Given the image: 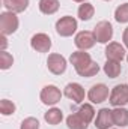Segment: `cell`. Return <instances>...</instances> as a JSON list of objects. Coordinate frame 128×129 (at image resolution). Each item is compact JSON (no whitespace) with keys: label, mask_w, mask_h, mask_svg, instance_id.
<instances>
[{"label":"cell","mask_w":128,"mask_h":129,"mask_svg":"<svg viewBox=\"0 0 128 129\" xmlns=\"http://www.w3.org/2000/svg\"><path fill=\"white\" fill-rule=\"evenodd\" d=\"M95 35L94 32H88V30H83L75 36V47L80 48V50H89L95 45Z\"/></svg>","instance_id":"obj_9"},{"label":"cell","mask_w":128,"mask_h":129,"mask_svg":"<svg viewBox=\"0 0 128 129\" xmlns=\"http://www.w3.org/2000/svg\"><path fill=\"white\" fill-rule=\"evenodd\" d=\"M0 111H2V114H3V116L14 114V111H15V105H14L11 101H8V99H3V101L0 102Z\"/></svg>","instance_id":"obj_23"},{"label":"cell","mask_w":128,"mask_h":129,"mask_svg":"<svg viewBox=\"0 0 128 129\" xmlns=\"http://www.w3.org/2000/svg\"><path fill=\"white\" fill-rule=\"evenodd\" d=\"M62 93L56 86H45L41 92V101L45 105H54L60 101Z\"/></svg>","instance_id":"obj_7"},{"label":"cell","mask_w":128,"mask_h":129,"mask_svg":"<svg viewBox=\"0 0 128 129\" xmlns=\"http://www.w3.org/2000/svg\"><path fill=\"white\" fill-rule=\"evenodd\" d=\"M3 5L9 12H23L29 6V0H3Z\"/></svg>","instance_id":"obj_16"},{"label":"cell","mask_w":128,"mask_h":129,"mask_svg":"<svg viewBox=\"0 0 128 129\" xmlns=\"http://www.w3.org/2000/svg\"><path fill=\"white\" fill-rule=\"evenodd\" d=\"M127 60H128V56H127Z\"/></svg>","instance_id":"obj_28"},{"label":"cell","mask_w":128,"mask_h":129,"mask_svg":"<svg viewBox=\"0 0 128 129\" xmlns=\"http://www.w3.org/2000/svg\"><path fill=\"white\" fill-rule=\"evenodd\" d=\"M113 116H112V111L109 108H102L98 111V116H96L95 120V126L96 129H109L110 126H113Z\"/></svg>","instance_id":"obj_12"},{"label":"cell","mask_w":128,"mask_h":129,"mask_svg":"<svg viewBox=\"0 0 128 129\" xmlns=\"http://www.w3.org/2000/svg\"><path fill=\"white\" fill-rule=\"evenodd\" d=\"M66 125H68V128L69 129H86L89 123H88V122L78 114V113H74V114L68 116V119H66Z\"/></svg>","instance_id":"obj_15"},{"label":"cell","mask_w":128,"mask_h":129,"mask_svg":"<svg viewBox=\"0 0 128 129\" xmlns=\"http://www.w3.org/2000/svg\"><path fill=\"white\" fill-rule=\"evenodd\" d=\"M21 129H39V122L33 117H27V119L23 120Z\"/></svg>","instance_id":"obj_25"},{"label":"cell","mask_w":128,"mask_h":129,"mask_svg":"<svg viewBox=\"0 0 128 129\" xmlns=\"http://www.w3.org/2000/svg\"><path fill=\"white\" fill-rule=\"evenodd\" d=\"M62 111L57 108H51L48 113H45V122L50 125H59L62 122Z\"/></svg>","instance_id":"obj_20"},{"label":"cell","mask_w":128,"mask_h":129,"mask_svg":"<svg viewBox=\"0 0 128 129\" xmlns=\"http://www.w3.org/2000/svg\"><path fill=\"white\" fill-rule=\"evenodd\" d=\"M30 45L35 51L38 53H47L51 48V39L45 33H36L30 39Z\"/></svg>","instance_id":"obj_6"},{"label":"cell","mask_w":128,"mask_h":129,"mask_svg":"<svg viewBox=\"0 0 128 129\" xmlns=\"http://www.w3.org/2000/svg\"><path fill=\"white\" fill-rule=\"evenodd\" d=\"M69 60H71V63L74 64V68H75V71H77V74L80 77L91 78V77L96 75L98 71H99V66L95 62H92L91 56L88 53H84V51H75V53H72L71 57H69Z\"/></svg>","instance_id":"obj_1"},{"label":"cell","mask_w":128,"mask_h":129,"mask_svg":"<svg viewBox=\"0 0 128 129\" xmlns=\"http://www.w3.org/2000/svg\"><path fill=\"white\" fill-rule=\"evenodd\" d=\"M110 104L113 107H124L128 104V86L127 84H118L112 93H110Z\"/></svg>","instance_id":"obj_3"},{"label":"cell","mask_w":128,"mask_h":129,"mask_svg":"<svg viewBox=\"0 0 128 129\" xmlns=\"http://www.w3.org/2000/svg\"><path fill=\"white\" fill-rule=\"evenodd\" d=\"M122 39H124V44L128 47V27L125 29V32H124V36H122Z\"/></svg>","instance_id":"obj_26"},{"label":"cell","mask_w":128,"mask_h":129,"mask_svg":"<svg viewBox=\"0 0 128 129\" xmlns=\"http://www.w3.org/2000/svg\"><path fill=\"white\" fill-rule=\"evenodd\" d=\"M122 68H121V63L116 62V60H107L105 64H104V72L107 77L110 78H116L119 74H121Z\"/></svg>","instance_id":"obj_18"},{"label":"cell","mask_w":128,"mask_h":129,"mask_svg":"<svg viewBox=\"0 0 128 129\" xmlns=\"http://www.w3.org/2000/svg\"><path fill=\"white\" fill-rule=\"evenodd\" d=\"M65 96L69 98V99H72V101L77 102V104H80V102L84 101V90H83V87H81L80 84H77V83H69V84L65 87Z\"/></svg>","instance_id":"obj_11"},{"label":"cell","mask_w":128,"mask_h":129,"mask_svg":"<svg viewBox=\"0 0 128 129\" xmlns=\"http://www.w3.org/2000/svg\"><path fill=\"white\" fill-rule=\"evenodd\" d=\"M59 9V0H39V11L45 15H51Z\"/></svg>","instance_id":"obj_17"},{"label":"cell","mask_w":128,"mask_h":129,"mask_svg":"<svg viewBox=\"0 0 128 129\" xmlns=\"http://www.w3.org/2000/svg\"><path fill=\"white\" fill-rule=\"evenodd\" d=\"M94 12H95V9H94V6L91 3H83L78 8V17L83 21H89L94 17Z\"/></svg>","instance_id":"obj_19"},{"label":"cell","mask_w":128,"mask_h":129,"mask_svg":"<svg viewBox=\"0 0 128 129\" xmlns=\"http://www.w3.org/2000/svg\"><path fill=\"white\" fill-rule=\"evenodd\" d=\"M105 56H107V60H116V62H121L124 57H125V50L121 44L118 42H112L107 45L105 48Z\"/></svg>","instance_id":"obj_13"},{"label":"cell","mask_w":128,"mask_h":129,"mask_svg":"<svg viewBox=\"0 0 128 129\" xmlns=\"http://www.w3.org/2000/svg\"><path fill=\"white\" fill-rule=\"evenodd\" d=\"M115 18L118 23H128V3L121 5L115 11Z\"/></svg>","instance_id":"obj_22"},{"label":"cell","mask_w":128,"mask_h":129,"mask_svg":"<svg viewBox=\"0 0 128 129\" xmlns=\"http://www.w3.org/2000/svg\"><path fill=\"white\" fill-rule=\"evenodd\" d=\"M75 30H77V21L72 17H69V15L60 18L56 23V32L59 33L60 36H65V38L66 36H71Z\"/></svg>","instance_id":"obj_4"},{"label":"cell","mask_w":128,"mask_h":129,"mask_svg":"<svg viewBox=\"0 0 128 129\" xmlns=\"http://www.w3.org/2000/svg\"><path fill=\"white\" fill-rule=\"evenodd\" d=\"M47 66H48L50 72H53L54 75H60L66 69V60L60 54H50L48 60H47Z\"/></svg>","instance_id":"obj_8"},{"label":"cell","mask_w":128,"mask_h":129,"mask_svg":"<svg viewBox=\"0 0 128 129\" xmlns=\"http://www.w3.org/2000/svg\"><path fill=\"white\" fill-rule=\"evenodd\" d=\"M74 2H84V0H74Z\"/></svg>","instance_id":"obj_27"},{"label":"cell","mask_w":128,"mask_h":129,"mask_svg":"<svg viewBox=\"0 0 128 129\" xmlns=\"http://www.w3.org/2000/svg\"><path fill=\"white\" fill-rule=\"evenodd\" d=\"M12 63H14L12 56L9 53H6V51H2L0 53V68L2 69H8V68H11Z\"/></svg>","instance_id":"obj_24"},{"label":"cell","mask_w":128,"mask_h":129,"mask_svg":"<svg viewBox=\"0 0 128 129\" xmlns=\"http://www.w3.org/2000/svg\"><path fill=\"white\" fill-rule=\"evenodd\" d=\"M94 35H95V39L101 44H105L112 39L113 36V27L109 21H99L95 26V30H94Z\"/></svg>","instance_id":"obj_5"},{"label":"cell","mask_w":128,"mask_h":129,"mask_svg":"<svg viewBox=\"0 0 128 129\" xmlns=\"http://www.w3.org/2000/svg\"><path fill=\"white\" fill-rule=\"evenodd\" d=\"M112 116H113V123L116 126H128V110L116 107L112 111Z\"/></svg>","instance_id":"obj_14"},{"label":"cell","mask_w":128,"mask_h":129,"mask_svg":"<svg viewBox=\"0 0 128 129\" xmlns=\"http://www.w3.org/2000/svg\"><path fill=\"white\" fill-rule=\"evenodd\" d=\"M18 29V18L14 12H3L0 15V30L2 35H11Z\"/></svg>","instance_id":"obj_2"},{"label":"cell","mask_w":128,"mask_h":129,"mask_svg":"<svg viewBox=\"0 0 128 129\" xmlns=\"http://www.w3.org/2000/svg\"><path fill=\"white\" fill-rule=\"evenodd\" d=\"M88 123H91L92 122V119H94V116H95V111H94V108H92V105H89V104H84V105H81V108L77 111Z\"/></svg>","instance_id":"obj_21"},{"label":"cell","mask_w":128,"mask_h":129,"mask_svg":"<svg viewBox=\"0 0 128 129\" xmlns=\"http://www.w3.org/2000/svg\"><path fill=\"white\" fill-rule=\"evenodd\" d=\"M107 96H109V89H107V86H104V84H95V86L89 90V93H88L89 101L94 102V104H101V102H104V101L107 99Z\"/></svg>","instance_id":"obj_10"}]
</instances>
